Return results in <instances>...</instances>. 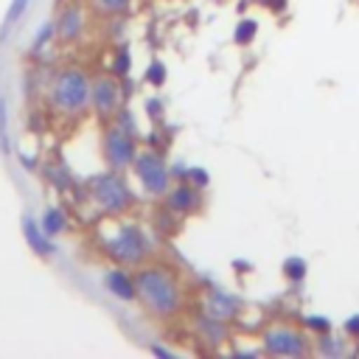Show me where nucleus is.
<instances>
[{
	"instance_id": "1",
	"label": "nucleus",
	"mask_w": 359,
	"mask_h": 359,
	"mask_svg": "<svg viewBox=\"0 0 359 359\" xmlns=\"http://www.w3.org/2000/svg\"><path fill=\"white\" fill-rule=\"evenodd\" d=\"M135 286H137V297L149 306V311H154L157 317H171L182 297H180V286L171 278L168 269L163 266H143L135 275Z\"/></svg>"
},
{
	"instance_id": "2",
	"label": "nucleus",
	"mask_w": 359,
	"mask_h": 359,
	"mask_svg": "<svg viewBox=\"0 0 359 359\" xmlns=\"http://www.w3.org/2000/svg\"><path fill=\"white\" fill-rule=\"evenodd\" d=\"M93 81L81 67H65L50 84V104L62 115H81L90 107Z\"/></svg>"
},
{
	"instance_id": "3",
	"label": "nucleus",
	"mask_w": 359,
	"mask_h": 359,
	"mask_svg": "<svg viewBox=\"0 0 359 359\" xmlns=\"http://www.w3.org/2000/svg\"><path fill=\"white\" fill-rule=\"evenodd\" d=\"M104 250H107V255L115 258L118 264H140L149 247H146L143 233H140L135 224L121 222V224L112 230V236L104 241Z\"/></svg>"
},
{
	"instance_id": "4",
	"label": "nucleus",
	"mask_w": 359,
	"mask_h": 359,
	"mask_svg": "<svg viewBox=\"0 0 359 359\" xmlns=\"http://www.w3.org/2000/svg\"><path fill=\"white\" fill-rule=\"evenodd\" d=\"M137 149H135V137L132 129L123 123H115L104 132V160L112 171H123L135 163Z\"/></svg>"
},
{
	"instance_id": "5",
	"label": "nucleus",
	"mask_w": 359,
	"mask_h": 359,
	"mask_svg": "<svg viewBox=\"0 0 359 359\" xmlns=\"http://www.w3.org/2000/svg\"><path fill=\"white\" fill-rule=\"evenodd\" d=\"M93 199L107 210V213H121L129 208L132 196H129V188L126 182L121 180L118 171H109V174H101L93 180Z\"/></svg>"
},
{
	"instance_id": "6",
	"label": "nucleus",
	"mask_w": 359,
	"mask_h": 359,
	"mask_svg": "<svg viewBox=\"0 0 359 359\" xmlns=\"http://www.w3.org/2000/svg\"><path fill=\"white\" fill-rule=\"evenodd\" d=\"M132 165H135V174H137V180H140L146 194H163L168 188V168H165L160 154L143 151V154L135 157Z\"/></svg>"
},
{
	"instance_id": "7",
	"label": "nucleus",
	"mask_w": 359,
	"mask_h": 359,
	"mask_svg": "<svg viewBox=\"0 0 359 359\" xmlns=\"http://www.w3.org/2000/svg\"><path fill=\"white\" fill-rule=\"evenodd\" d=\"M264 348L269 353H278V356H303L309 351L306 337L294 328H269L264 334Z\"/></svg>"
},
{
	"instance_id": "8",
	"label": "nucleus",
	"mask_w": 359,
	"mask_h": 359,
	"mask_svg": "<svg viewBox=\"0 0 359 359\" xmlns=\"http://www.w3.org/2000/svg\"><path fill=\"white\" fill-rule=\"evenodd\" d=\"M90 104L101 118H112L118 112L121 104V87L112 76H98L93 81V93H90Z\"/></svg>"
},
{
	"instance_id": "9",
	"label": "nucleus",
	"mask_w": 359,
	"mask_h": 359,
	"mask_svg": "<svg viewBox=\"0 0 359 359\" xmlns=\"http://www.w3.org/2000/svg\"><path fill=\"white\" fill-rule=\"evenodd\" d=\"M53 25H56V36L62 42H76L81 36V31H84V11H81V6L79 3L65 6Z\"/></svg>"
},
{
	"instance_id": "10",
	"label": "nucleus",
	"mask_w": 359,
	"mask_h": 359,
	"mask_svg": "<svg viewBox=\"0 0 359 359\" xmlns=\"http://www.w3.org/2000/svg\"><path fill=\"white\" fill-rule=\"evenodd\" d=\"M22 236H25V244L39 255V258H50L53 255V244H50V236L42 230V224L34 219V216H22Z\"/></svg>"
},
{
	"instance_id": "11",
	"label": "nucleus",
	"mask_w": 359,
	"mask_h": 359,
	"mask_svg": "<svg viewBox=\"0 0 359 359\" xmlns=\"http://www.w3.org/2000/svg\"><path fill=\"white\" fill-rule=\"evenodd\" d=\"M104 286H107V292H109L112 297H118V300H123V303H129V300L137 297L135 278H132L129 272H123V269H109V272L104 275Z\"/></svg>"
},
{
	"instance_id": "12",
	"label": "nucleus",
	"mask_w": 359,
	"mask_h": 359,
	"mask_svg": "<svg viewBox=\"0 0 359 359\" xmlns=\"http://www.w3.org/2000/svg\"><path fill=\"white\" fill-rule=\"evenodd\" d=\"M238 311V300L233 297V294H227V292H213L210 297H208V314L213 317V320H230L233 314Z\"/></svg>"
},
{
	"instance_id": "13",
	"label": "nucleus",
	"mask_w": 359,
	"mask_h": 359,
	"mask_svg": "<svg viewBox=\"0 0 359 359\" xmlns=\"http://www.w3.org/2000/svg\"><path fill=\"white\" fill-rule=\"evenodd\" d=\"M196 205H199V196H196V191L191 185H180V188H174L168 194V208L177 210V213H188Z\"/></svg>"
},
{
	"instance_id": "14",
	"label": "nucleus",
	"mask_w": 359,
	"mask_h": 359,
	"mask_svg": "<svg viewBox=\"0 0 359 359\" xmlns=\"http://www.w3.org/2000/svg\"><path fill=\"white\" fill-rule=\"evenodd\" d=\"M39 224H42V230L53 238V236L65 233V227H67V216H65V210H62V208H45V213H42Z\"/></svg>"
},
{
	"instance_id": "15",
	"label": "nucleus",
	"mask_w": 359,
	"mask_h": 359,
	"mask_svg": "<svg viewBox=\"0 0 359 359\" xmlns=\"http://www.w3.org/2000/svg\"><path fill=\"white\" fill-rule=\"evenodd\" d=\"M255 34H258V22L255 20H241L233 31V39H236V45H250L255 39Z\"/></svg>"
},
{
	"instance_id": "16",
	"label": "nucleus",
	"mask_w": 359,
	"mask_h": 359,
	"mask_svg": "<svg viewBox=\"0 0 359 359\" xmlns=\"http://www.w3.org/2000/svg\"><path fill=\"white\" fill-rule=\"evenodd\" d=\"M132 0H90V6L98 14H121L123 8H129Z\"/></svg>"
},
{
	"instance_id": "17",
	"label": "nucleus",
	"mask_w": 359,
	"mask_h": 359,
	"mask_svg": "<svg viewBox=\"0 0 359 359\" xmlns=\"http://www.w3.org/2000/svg\"><path fill=\"white\" fill-rule=\"evenodd\" d=\"M306 261L303 258H286L283 261V272H286V278H292V280H303L306 278Z\"/></svg>"
},
{
	"instance_id": "18",
	"label": "nucleus",
	"mask_w": 359,
	"mask_h": 359,
	"mask_svg": "<svg viewBox=\"0 0 359 359\" xmlns=\"http://www.w3.org/2000/svg\"><path fill=\"white\" fill-rule=\"evenodd\" d=\"M53 34H56V25H53V22H45V25L36 31V36L31 39V53H39V50L45 48V42H48Z\"/></svg>"
},
{
	"instance_id": "19",
	"label": "nucleus",
	"mask_w": 359,
	"mask_h": 359,
	"mask_svg": "<svg viewBox=\"0 0 359 359\" xmlns=\"http://www.w3.org/2000/svg\"><path fill=\"white\" fill-rule=\"evenodd\" d=\"M25 8H28V0H11V6L6 11V20H3V28H11L14 22H20V17L25 14Z\"/></svg>"
},
{
	"instance_id": "20",
	"label": "nucleus",
	"mask_w": 359,
	"mask_h": 359,
	"mask_svg": "<svg viewBox=\"0 0 359 359\" xmlns=\"http://www.w3.org/2000/svg\"><path fill=\"white\" fill-rule=\"evenodd\" d=\"M320 351H323L325 356H342V353H345L342 342H339L337 337H331V334H323V337H320Z\"/></svg>"
},
{
	"instance_id": "21",
	"label": "nucleus",
	"mask_w": 359,
	"mask_h": 359,
	"mask_svg": "<svg viewBox=\"0 0 359 359\" xmlns=\"http://www.w3.org/2000/svg\"><path fill=\"white\" fill-rule=\"evenodd\" d=\"M129 65H132L129 50H126V48H118V53H115V59H112V73H115V76H126V73H129Z\"/></svg>"
},
{
	"instance_id": "22",
	"label": "nucleus",
	"mask_w": 359,
	"mask_h": 359,
	"mask_svg": "<svg viewBox=\"0 0 359 359\" xmlns=\"http://www.w3.org/2000/svg\"><path fill=\"white\" fill-rule=\"evenodd\" d=\"M146 81L154 84V87H160L165 81V65L163 62H151L149 70H146Z\"/></svg>"
},
{
	"instance_id": "23",
	"label": "nucleus",
	"mask_w": 359,
	"mask_h": 359,
	"mask_svg": "<svg viewBox=\"0 0 359 359\" xmlns=\"http://www.w3.org/2000/svg\"><path fill=\"white\" fill-rule=\"evenodd\" d=\"M185 180H191L196 188H205V185H208V171H205V168H188Z\"/></svg>"
},
{
	"instance_id": "24",
	"label": "nucleus",
	"mask_w": 359,
	"mask_h": 359,
	"mask_svg": "<svg viewBox=\"0 0 359 359\" xmlns=\"http://www.w3.org/2000/svg\"><path fill=\"white\" fill-rule=\"evenodd\" d=\"M306 323H309V328H314V331H320V334H328V328H331V323H328L325 317H309Z\"/></svg>"
},
{
	"instance_id": "25",
	"label": "nucleus",
	"mask_w": 359,
	"mask_h": 359,
	"mask_svg": "<svg viewBox=\"0 0 359 359\" xmlns=\"http://www.w3.org/2000/svg\"><path fill=\"white\" fill-rule=\"evenodd\" d=\"M345 331H348L351 337H359V314H353V317L345 320Z\"/></svg>"
},
{
	"instance_id": "26",
	"label": "nucleus",
	"mask_w": 359,
	"mask_h": 359,
	"mask_svg": "<svg viewBox=\"0 0 359 359\" xmlns=\"http://www.w3.org/2000/svg\"><path fill=\"white\" fill-rule=\"evenodd\" d=\"M0 143L6 149V104L0 101Z\"/></svg>"
},
{
	"instance_id": "27",
	"label": "nucleus",
	"mask_w": 359,
	"mask_h": 359,
	"mask_svg": "<svg viewBox=\"0 0 359 359\" xmlns=\"http://www.w3.org/2000/svg\"><path fill=\"white\" fill-rule=\"evenodd\" d=\"M151 353H157V356H171V351L163 348V345H151Z\"/></svg>"
},
{
	"instance_id": "28",
	"label": "nucleus",
	"mask_w": 359,
	"mask_h": 359,
	"mask_svg": "<svg viewBox=\"0 0 359 359\" xmlns=\"http://www.w3.org/2000/svg\"><path fill=\"white\" fill-rule=\"evenodd\" d=\"M266 6H272L275 11H283L286 8V0H266Z\"/></svg>"
}]
</instances>
